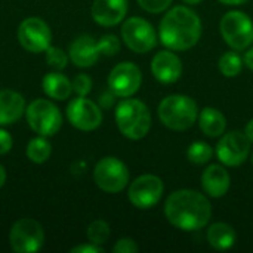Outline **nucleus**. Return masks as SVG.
I'll use <instances>...</instances> for the list:
<instances>
[{
	"mask_svg": "<svg viewBox=\"0 0 253 253\" xmlns=\"http://www.w3.org/2000/svg\"><path fill=\"white\" fill-rule=\"evenodd\" d=\"M165 216L181 231H199L212 218V205L206 194L184 188L173 191L165 202Z\"/></svg>",
	"mask_w": 253,
	"mask_h": 253,
	"instance_id": "f257e3e1",
	"label": "nucleus"
},
{
	"mask_svg": "<svg viewBox=\"0 0 253 253\" xmlns=\"http://www.w3.org/2000/svg\"><path fill=\"white\" fill-rule=\"evenodd\" d=\"M202 37V19L187 6L170 7L160 21V43L175 52H184L194 47Z\"/></svg>",
	"mask_w": 253,
	"mask_h": 253,
	"instance_id": "f03ea898",
	"label": "nucleus"
},
{
	"mask_svg": "<svg viewBox=\"0 0 253 253\" xmlns=\"http://www.w3.org/2000/svg\"><path fill=\"white\" fill-rule=\"evenodd\" d=\"M116 123L120 133L130 139L139 141L145 138L151 129V113L141 99L123 98L116 108Z\"/></svg>",
	"mask_w": 253,
	"mask_h": 253,
	"instance_id": "7ed1b4c3",
	"label": "nucleus"
},
{
	"mask_svg": "<svg viewBox=\"0 0 253 253\" xmlns=\"http://www.w3.org/2000/svg\"><path fill=\"white\" fill-rule=\"evenodd\" d=\"M157 114L163 126L175 132H182L194 126L197 122L199 107L193 98L175 93L162 99L157 108Z\"/></svg>",
	"mask_w": 253,
	"mask_h": 253,
	"instance_id": "20e7f679",
	"label": "nucleus"
},
{
	"mask_svg": "<svg viewBox=\"0 0 253 253\" xmlns=\"http://www.w3.org/2000/svg\"><path fill=\"white\" fill-rule=\"evenodd\" d=\"M224 42L233 50H246L253 43V21L242 10H230L224 13L219 22Z\"/></svg>",
	"mask_w": 253,
	"mask_h": 253,
	"instance_id": "39448f33",
	"label": "nucleus"
},
{
	"mask_svg": "<svg viewBox=\"0 0 253 253\" xmlns=\"http://www.w3.org/2000/svg\"><path fill=\"white\" fill-rule=\"evenodd\" d=\"M25 117L31 130L40 136H53L62 126L59 108L47 99H34L25 108Z\"/></svg>",
	"mask_w": 253,
	"mask_h": 253,
	"instance_id": "423d86ee",
	"label": "nucleus"
},
{
	"mask_svg": "<svg viewBox=\"0 0 253 253\" xmlns=\"http://www.w3.org/2000/svg\"><path fill=\"white\" fill-rule=\"evenodd\" d=\"M129 169L117 157H102L93 169V181L99 190L116 194L123 191L129 184Z\"/></svg>",
	"mask_w": 253,
	"mask_h": 253,
	"instance_id": "0eeeda50",
	"label": "nucleus"
},
{
	"mask_svg": "<svg viewBox=\"0 0 253 253\" xmlns=\"http://www.w3.org/2000/svg\"><path fill=\"white\" fill-rule=\"evenodd\" d=\"M120 33L125 44L135 53H147L153 50L159 42V36L153 24L141 16L127 18L123 22Z\"/></svg>",
	"mask_w": 253,
	"mask_h": 253,
	"instance_id": "6e6552de",
	"label": "nucleus"
},
{
	"mask_svg": "<svg viewBox=\"0 0 253 253\" xmlns=\"http://www.w3.org/2000/svg\"><path fill=\"white\" fill-rule=\"evenodd\" d=\"M9 245L16 253L39 252L44 245L43 227L31 218L16 221L9 233Z\"/></svg>",
	"mask_w": 253,
	"mask_h": 253,
	"instance_id": "1a4fd4ad",
	"label": "nucleus"
},
{
	"mask_svg": "<svg viewBox=\"0 0 253 253\" xmlns=\"http://www.w3.org/2000/svg\"><path fill=\"white\" fill-rule=\"evenodd\" d=\"M251 141L242 130H231L219 136L215 154L221 165L237 168L243 165L251 156Z\"/></svg>",
	"mask_w": 253,
	"mask_h": 253,
	"instance_id": "9d476101",
	"label": "nucleus"
},
{
	"mask_svg": "<svg viewBox=\"0 0 253 253\" xmlns=\"http://www.w3.org/2000/svg\"><path fill=\"white\" fill-rule=\"evenodd\" d=\"M165 193V184L157 175L145 173L138 176L127 191L129 202L136 209H151L159 205Z\"/></svg>",
	"mask_w": 253,
	"mask_h": 253,
	"instance_id": "9b49d317",
	"label": "nucleus"
},
{
	"mask_svg": "<svg viewBox=\"0 0 253 253\" xmlns=\"http://www.w3.org/2000/svg\"><path fill=\"white\" fill-rule=\"evenodd\" d=\"M18 42L27 52H46L52 42V33L49 25L43 19L37 16H30L24 19L18 27Z\"/></svg>",
	"mask_w": 253,
	"mask_h": 253,
	"instance_id": "f8f14e48",
	"label": "nucleus"
},
{
	"mask_svg": "<svg viewBox=\"0 0 253 253\" xmlns=\"http://www.w3.org/2000/svg\"><path fill=\"white\" fill-rule=\"evenodd\" d=\"M142 84V73L133 62L125 61L117 64L108 76V89L117 98L133 96Z\"/></svg>",
	"mask_w": 253,
	"mask_h": 253,
	"instance_id": "ddd939ff",
	"label": "nucleus"
},
{
	"mask_svg": "<svg viewBox=\"0 0 253 253\" xmlns=\"http://www.w3.org/2000/svg\"><path fill=\"white\" fill-rule=\"evenodd\" d=\"M67 119L76 129L90 132L101 126L102 111L98 104L86 96H77L67 105Z\"/></svg>",
	"mask_w": 253,
	"mask_h": 253,
	"instance_id": "4468645a",
	"label": "nucleus"
},
{
	"mask_svg": "<svg viewBox=\"0 0 253 253\" xmlns=\"http://www.w3.org/2000/svg\"><path fill=\"white\" fill-rule=\"evenodd\" d=\"M151 73L157 82L163 84H172L182 76V61L175 50H160L151 59Z\"/></svg>",
	"mask_w": 253,
	"mask_h": 253,
	"instance_id": "2eb2a0df",
	"label": "nucleus"
},
{
	"mask_svg": "<svg viewBox=\"0 0 253 253\" xmlns=\"http://www.w3.org/2000/svg\"><path fill=\"white\" fill-rule=\"evenodd\" d=\"M90 13L96 24L114 27L125 19L127 13V0H95Z\"/></svg>",
	"mask_w": 253,
	"mask_h": 253,
	"instance_id": "dca6fc26",
	"label": "nucleus"
},
{
	"mask_svg": "<svg viewBox=\"0 0 253 253\" xmlns=\"http://www.w3.org/2000/svg\"><path fill=\"white\" fill-rule=\"evenodd\" d=\"M231 187V176L224 165H211L202 173V188L212 199L224 197Z\"/></svg>",
	"mask_w": 253,
	"mask_h": 253,
	"instance_id": "f3484780",
	"label": "nucleus"
},
{
	"mask_svg": "<svg viewBox=\"0 0 253 253\" xmlns=\"http://www.w3.org/2000/svg\"><path fill=\"white\" fill-rule=\"evenodd\" d=\"M101 52L98 49V42L93 37L84 34L77 37L70 46V59L74 65L87 68L98 62Z\"/></svg>",
	"mask_w": 253,
	"mask_h": 253,
	"instance_id": "a211bd4d",
	"label": "nucleus"
},
{
	"mask_svg": "<svg viewBox=\"0 0 253 253\" xmlns=\"http://www.w3.org/2000/svg\"><path fill=\"white\" fill-rule=\"evenodd\" d=\"M25 114V99L21 93L3 89L0 90V126L16 123Z\"/></svg>",
	"mask_w": 253,
	"mask_h": 253,
	"instance_id": "6ab92c4d",
	"label": "nucleus"
},
{
	"mask_svg": "<svg viewBox=\"0 0 253 253\" xmlns=\"http://www.w3.org/2000/svg\"><path fill=\"white\" fill-rule=\"evenodd\" d=\"M199 126L202 132L209 138H219L225 133L227 129V119L218 108L205 107L199 111Z\"/></svg>",
	"mask_w": 253,
	"mask_h": 253,
	"instance_id": "aec40b11",
	"label": "nucleus"
},
{
	"mask_svg": "<svg viewBox=\"0 0 253 253\" xmlns=\"http://www.w3.org/2000/svg\"><path fill=\"white\" fill-rule=\"evenodd\" d=\"M208 243L219 252L231 249L237 242V234L234 228L227 222H215L206 231Z\"/></svg>",
	"mask_w": 253,
	"mask_h": 253,
	"instance_id": "412c9836",
	"label": "nucleus"
},
{
	"mask_svg": "<svg viewBox=\"0 0 253 253\" xmlns=\"http://www.w3.org/2000/svg\"><path fill=\"white\" fill-rule=\"evenodd\" d=\"M42 87H43V92L49 98L58 99V101L68 99L71 92H73L71 82L64 74H61L59 71L47 73L42 80Z\"/></svg>",
	"mask_w": 253,
	"mask_h": 253,
	"instance_id": "4be33fe9",
	"label": "nucleus"
},
{
	"mask_svg": "<svg viewBox=\"0 0 253 253\" xmlns=\"http://www.w3.org/2000/svg\"><path fill=\"white\" fill-rule=\"evenodd\" d=\"M50 154H52V145L46 139V136L33 138L27 145V157L33 163L42 165L49 160Z\"/></svg>",
	"mask_w": 253,
	"mask_h": 253,
	"instance_id": "5701e85b",
	"label": "nucleus"
},
{
	"mask_svg": "<svg viewBox=\"0 0 253 253\" xmlns=\"http://www.w3.org/2000/svg\"><path fill=\"white\" fill-rule=\"evenodd\" d=\"M243 65H245V61L237 53V50L222 53L219 61H218V68H219L221 74L225 76V77H230V79L237 77L242 73Z\"/></svg>",
	"mask_w": 253,
	"mask_h": 253,
	"instance_id": "b1692460",
	"label": "nucleus"
},
{
	"mask_svg": "<svg viewBox=\"0 0 253 253\" xmlns=\"http://www.w3.org/2000/svg\"><path fill=\"white\" fill-rule=\"evenodd\" d=\"M213 153H215L213 148L208 142H205V141H196V142H193L188 147L187 157H188L190 163L200 166V165L209 163L212 160V157H213Z\"/></svg>",
	"mask_w": 253,
	"mask_h": 253,
	"instance_id": "393cba45",
	"label": "nucleus"
},
{
	"mask_svg": "<svg viewBox=\"0 0 253 253\" xmlns=\"http://www.w3.org/2000/svg\"><path fill=\"white\" fill-rule=\"evenodd\" d=\"M86 234H87V240L90 243L101 246V245L107 243V240L110 239L111 230H110L108 222H105L102 219H96V221L89 224Z\"/></svg>",
	"mask_w": 253,
	"mask_h": 253,
	"instance_id": "a878e982",
	"label": "nucleus"
},
{
	"mask_svg": "<svg viewBox=\"0 0 253 253\" xmlns=\"http://www.w3.org/2000/svg\"><path fill=\"white\" fill-rule=\"evenodd\" d=\"M46 62L49 67H52L55 71H61L67 67L68 55L61 49L55 46H49L46 49Z\"/></svg>",
	"mask_w": 253,
	"mask_h": 253,
	"instance_id": "bb28decb",
	"label": "nucleus"
},
{
	"mask_svg": "<svg viewBox=\"0 0 253 253\" xmlns=\"http://www.w3.org/2000/svg\"><path fill=\"white\" fill-rule=\"evenodd\" d=\"M98 49H99L101 55L114 56L120 50V40L114 34H105L98 40Z\"/></svg>",
	"mask_w": 253,
	"mask_h": 253,
	"instance_id": "cd10ccee",
	"label": "nucleus"
},
{
	"mask_svg": "<svg viewBox=\"0 0 253 253\" xmlns=\"http://www.w3.org/2000/svg\"><path fill=\"white\" fill-rule=\"evenodd\" d=\"M73 92L77 96H87L92 90V79L87 74H77L71 82Z\"/></svg>",
	"mask_w": 253,
	"mask_h": 253,
	"instance_id": "c85d7f7f",
	"label": "nucleus"
},
{
	"mask_svg": "<svg viewBox=\"0 0 253 253\" xmlns=\"http://www.w3.org/2000/svg\"><path fill=\"white\" fill-rule=\"evenodd\" d=\"M173 0H138V4L148 13H162L170 7Z\"/></svg>",
	"mask_w": 253,
	"mask_h": 253,
	"instance_id": "c756f323",
	"label": "nucleus"
},
{
	"mask_svg": "<svg viewBox=\"0 0 253 253\" xmlns=\"http://www.w3.org/2000/svg\"><path fill=\"white\" fill-rule=\"evenodd\" d=\"M138 251H139L138 243L133 239H129V237L120 239L113 248L114 253H136Z\"/></svg>",
	"mask_w": 253,
	"mask_h": 253,
	"instance_id": "7c9ffc66",
	"label": "nucleus"
},
{
	"mask_svg": "<svg viewBox=\"0 0 253 253\" xmlns=\"http://www.w3.org/2000/svg\"><path fill=\"white\" fill-rule=\"evenodd\" d=\"M12 145H13V139H12V136L9 135V132H7V130H4V129L0 126V156L7 154V153L10 151Z\"/></svg>",
	"mask_w": 253,
	"mask_h": 253,
	"instance_id": "2f4dec72",
	"label": "nucleus"
},
{
	"mask_svg": "<svg viewBox=\"0 0 253 253\" xmlns=\"http://www.w3.org/2000/svg\"><path fill=\"white\" fill-rule=\"evenodd\" d=\"M104 249L98 245H93L89 242V245H79L71 249V253H102Z\"/></svg>",
	"mask_w": 253,
	"mask_h": 253,
	"instance_id": "473e14b6",
	"label": "nucleus"
},
{
	"mask_svg": "<svg viewBox=\"0 0 253 253\" xmlns=\"http://www.w3.org/2000/svg\"><path fill=\"white\" fill-rule=\"evenodd\" d=\"M114 98H117L111 90L110 92H105L104 95H101V99H99V104H101V107H104V108H110L113 104H114Z\"/></svg>",
	"mask_w": 253,
	"mask_h": 253,
	"instance_id": "72a5a7b5",
	"label": "nucleus"
},
{
	"mask_svg": "<svg viewBox=\"0 0 253 253\" xmlns=\"http://www.w3.org/2000/svg\"><path fill=\"white\" fill-rule=\"evenodd\" d=\"M243 61H245V65L253 71V47H249V49H246V53H245V56H243Z\"/></svg>",
	"mask_w": 253,
	"mask_h": 253,
	"instance_id": "f704fd0d",
	"label": "nucleus"
},
{
	"mask_svg": "<svg viewBox=\"0 0 253 253\" xmlns=\"http://www.w3.org/2000/svg\"><path fill=\"white\" fill-rule=\"evenodd\" d=\"M245 135L248 136V139L253 142V119H251L248 123H246V127H245Z\"/></svg>",
	"mask_w": 253,
	"mask_h": 253,
	"instance_id": "c9c22d12",
	"label": "nucleus"
},
{
	"mask_svg": "<svg viewBox=\"0 0 253 253\" xmlns=\"http://www.w3.org/2000/svg\"><path fill=\"white\" fill-rule=\"evenodd\" d=\"M218 1H221L222 4H227V6H240V4H245L249 0H218Z\"/></svg>",
	"mask_w": 253,
	"mask_h": 253,
	"instance_id": "e433bc0d",
	"label": "nucleus"
},
{
	"mask_svg": "<svg viewBox=\"0 0 253 253\" xmlns=\"http://www.w3.org/2000/svg\"><path fill=\"white\" fill-rule=\"evenodd\" d=\"M4 182H6V170H4V168L0 165V188L4 185Z\"/></svg>",
	"mask_w": 253,
	"mask_h": 253,
	"instance_id": "4c0bfd02",
	"label": "nucleus"
},
{
	"mask_svg": "<svg viewBox=\"0 0 253 253\" xmlns=\"http://www.w3.org/2000/svg\"><path fill=\"white\" fill-rule=\"evenodd\" d=\"M185 4H199V3H202L203 0H182Z\"/></svg>",
	"mask_w": 253,
	"mask_h": 253,
	"instance_id": "58836bf2",
	"label": "nucleus"
},
{
	"mask_svg": "<svg viewBox=\"0 0 253 253\" xmlns=\"http://www.w3.org/2000/svg\"><path fill=\"white\" fill-rule=\"evenodd\" d=\"M252 165H253V154H252Z\"/></svg>",
	"mask_w": 253,
	"mask_h": 253,
	"instance_id": "ea45409f",
	"label": "nucleus"
}]
</instances>
